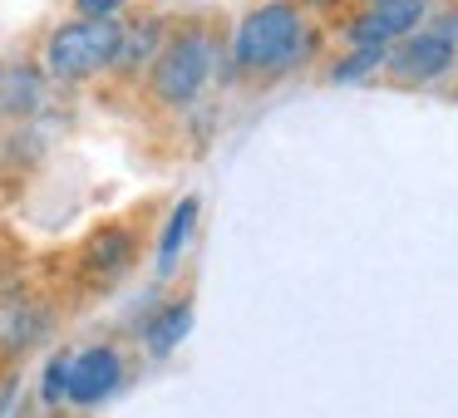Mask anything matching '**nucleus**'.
Listing matches in <instances>:
<instances>
[{
    "mask_svg": "<svg viewBox=\"0 0 458 418\" xmlns=\"http://www.w3.org/2000/svg\"><path fill=\"white\" fill-rule=\"evenodd\" d=\"M310 50V30L296 0H267L251 5L237 21L227 40V64L247 79H276V74L296 70Z\"/></svg>",
    "mask_w": 458,
    "mask_h": 418,
    "instance_id": "nucleus-1",
    "label": "nucleus"
},
{
    "mask_svg": "<svg viewBox=\"0 0 458 418\" xmlns=\"http://www.w3.org/2000/svg\"><path fill=\"white\" fill-rule=\"evenodd\" d=\"M222 70V40L208 25H182V30L163 35L158 54L148 60V99L158 109H192Z\"/></svg>",
    "mask_w": 458,
    "mask_h": 418,
    "instance_id": "nucleus-2",
    "label": "nucleus"
},
{
    "mask_svg": "<svg viewBox=\"0 0 458 418\" xmlns=\"http://www.w3.org/2000/svg\"><path fill=\"white\" fill-rule=\"evenodd\" d=\"M114 45H119V21H94V15H74V21L55 25L45 35L40 70L55 84H89L109 74Z\"/></svg>",
    "mask_w": 458,
    "mask_h": 418,
    "instance_id": "nucleus-3",
    "label": "nucleus"
},
{
    "mask_svg": "<svg viewBox=\"0 0 458 418\" xmlns=\"http://www.w3.org/2000/svg\"><path fill=\"white\" fill-rule=\"evenodd\" d=\"M123 384H129V364H123V349L119 345L70 349V384H64V404L99 408V404H109Z\"/></svg>",
    "mask_w": 458,
    "mask_h": 418,
    "instance_id": "nucleus-4",
    "label": "nucleus"
},
{
    "mask_svg": "<svg viewBox=\"0 0 458 418\" xmlns=\"http://www.w3.org/2000/svg\"><path fill=\"white\" fill-rule=\"evenodd\" d=\"M454 64H458V45H448L428 21L399 35L385 50V70L404 84H438L444 74H454Z\"/></svg>",
    "mask_w": 458,
    "mask_h": 418,
    "instance_id": "nucleus-5",
    "label": "nucleus"
},
{
    "mask_svg": "<svg viewBox=\"0 0 458 418\" xmlns=\"http://www.w3.org/2000/svg\"><path fill=\"white\" fill-rule=\"evenodd\" d=\"M424 21H428V0H369L360 15H350L345 45H375V50H389L399 35H409Z\"/></svg>",
    "mask_w": 458,
    "mask_h": 418,
    "instance_id": "nucleus-6",
    "label": "nucleus"
},
{
    "mask_svg": "<svg viewBox=\"0 0 458 418\" xmlns=\"http://www.w3.org/2000/svg\"><path fill=\"white\" fill-rule=\"evenodd\" d=\"M163 35H168V21H163V15H133V21H119V45H114L109 74H119V79L143 74L148 60L158 54Z\"/></svg>",
    "mask_w": 458,
    "mask_h": 418,
    "instance_id": "nucleus-7",
    "label": "nucleus"
},
{
    "mask_svg": "<svg viewBox=\"0 0 458 418\" xmlns=\"http://www.w3.org/2000/svg\"><path fill=\"white\" fill-rule=\"evenodd\" d=\"M133 256H139V241H133V231H123V227H104V231H94L89 241H84V251H80V266L89 271L94 280H119L123 271L133 266Z\"/></svg>",
    "mask_w": 458,
    "mask_h": 418,
    "instance_id": "nucleus-8",
    "label": "nucleus"
},
{
    "mask_svg": "<svg viewBox=\"0 0 458 418\" xmlns=\"http://www.w3.org/2000/svg\"><path fill=\"white\" fill-rule=\"evenodd\" d=\"M198 212H202L198 197H182L178 207L168 212V222H163V231H158V256H153V271H158L163 280L178 276V261H182V251H188L192 231H198Z\"/></svg>",
    "mask_w": 458,
    "mask_h": 418,
    "instance_id": "nucleus-9",
    "label": "nucleus"
},
{
    "mask_svg": "<svg viewBox=\"0 0 458 418\" xmlns=\"http://www.w3.org/2000/svg\"><path fill=\"white\" fill-rule=\"evenodd\" d=\"M188 330H192V300L188 296H178V300H168V305H158L148 320H143V349H148L153 359H163V355H173V349L188 339Z\"/></svg>",
    "mask_w": 458,
    "mask_h": 418,
    "instance_id": "nucleus-10",
    "label": "nucleus"
},
{
    "mask_svg": "<svg viewBox=\"0 0 458 418\" xmlns=\"http://www.w3.org/2000/svg\"><path fill=\"white\" fill-rule=\"evenodd\" d=\"M45 104V70L35 64H5L0 70V113L5 119H30Z\"/></svg>",
    "mask_w": 458,
    "mask_h": 418,
    "instance_id": "nucleus-11",
    "label": "nucleus"
},
{
    "mask_svg": "<svg viewBox=\"0 0 458 418\" xmlns=\"http://www.w3.org/2000/svg\"><path fill=\"white\" fill-rule=\"evenodd\" d=\"M55 315L45 305H21V310H5V325H0V339L15 349V355H25V349H35L45 335H50Z\"/></svg>",
    "mask_w": 458,
    "mask_h": 418,
    "instance_id": "nucleus-12",
    "label": "nucleus"
},
{
    "mask_svg": "<svg viewBox=\"0 0 458 418\" xmlns=\"http://www.w3.org/2000/svg\"><path fill=\"white\" fill-rule=\"evenodd\" d=\"M379 70H385V50H375V45H350L345 60L330 64V79L335 84H360V79H369V74H379Z\"/></svg>",
    "mask_w": 458,
    "mask_h": 418,
    "instance_id": "nucleus-13",
    "label": "nucleus"
},
{
    "mask_svg": "<svg viewBox=\"0 0 458 418\" xmlns=\"http://www.w3.org/2000/svg\"><path fill=\"white\" fill-rule=\"evenodd\" d=\"M64 384H70V349L45 359L40 369V404L45 408H64Z\"/></svg>",
    "mask_w": 458,
    "mask_h": 418,
    "instance_id": "nucleus-14",
    "label": "nucleus"
},
{
    "mask_svg": "<svg viewBox=\"0 0 458 418\" xmlns=\"http://www.w3.org/2000/svg\"><path fill=\"white\" fill-rule=\"evenodd\" d=\"M129 0H74V15H94V21H119Z\"/></svg>",
    "mask_w": 458,
    "mask_h": 418,
    "instance_id": "nucleus-15",
    "label": "nucleus"
},
{
    "mask_svg": "<svg viewBox=\"0 0 458 418\" xmlns=\"http://www.w3.org/2000/svg\"><path fill=\"white\" fill-rule=\"evenodd\" d=\"M428 25H434L448 45H458V5H448V11H438V15L428 11Z\"/></svg>",
    "mask_w": 458,
    "mask_h": 418,
    "instance_id": "nucleus-16",
    "label": "nucleus"
},
{
    "mask_svg": "<svg viewBox=\"0 0 458 418\" xmlns=\"http://www.w3.org/2000/svg\"><path fill=\"white\" fill-rule=\"evenodd\" d=\"M0 325H5V305H0Z\"/></svg>",
    "mask_w": 458,
    "mask_h": 418,
    "instance_id": "nucleus-17",
    "label": "nucleus"
},
{
    "mask_svg": "<svg viewBox=\"0 0 458 418\" xmlns=\"http://www.w3.org/2000/svg\"><path fill=\"white\" fill-rule=\"evenodd\" d=\"M316 5H330V0H316Z\"/></svg>",
    "mask_w": 458,
    "mask_h": 418,
    "instance_id": "nucleus-18",
    "label": "nucleus"
}]
</instances>
